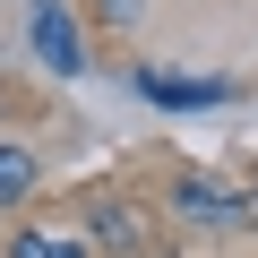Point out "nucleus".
<instances>
[{
	"label": "nucleus",
	"mask_w": 258,
	"mask_h": 258,
	"mask_svg": "<svg viewBox=\"0 0 258 258\" xmlns=\"http://www.w3.org/2000/svg\"><path fill=\"white\" fill-rule=\"evenodd\" d=\"M95 9H103L112 26H129V18H138V0H95Z\"/></svg>",
	"instance_id": "nucleus-7"
},
{
	"label": "nucleus",
	"mask_w": 258,
	"mask_h": 258,
	"mask_svg": "<svg viewBox=\"0 0 258 258\" xmlns=\"http://www.w3.org/2000/svg\"><path fill=\"white\" fill-rule=\"evenodd\" d=\"M249 215H258V198H249Z\"/></svg>",
	"instance_id": "nucleus-8"
},
{
	"label": "nucleus",
	"mask_w": 258,
	"mask_h": 258,
	"mask_svg": "<svg viewBox=\"0 0 258 258\" xmlns=\"http://www.w3.org/2000/svg\"><path fill=\"white\" fill-rule=\"evenodd\" d=\"M181 215H198V224H249V198H241L232 181L189 172V181H181Z\"/></svg>",
	"instance_id": "nucleus-2"
},
{
	"label": "nucleus",
	"mask_w": 258,
	"mask_h": 258,
	"mask_svg": "<svg viewBox=\"0 0 258 258\" xmlns=\"http://www.w3.org/2000/svg\"><path fill=\"white\" fill-rule=\"evenodd\" d=\"M9 258H86V241H60V232H18Z\"/></svg>",
	"instance_id": "nucleus-5"
},
{
	"label": "nucleus",
	"mask_w": 258,
	"mask_h": 258,
	"mask_svg": "<svg viewBox=\"0 0 258 258\" xmlns=\"http://www.w3.org/2000/svg\"><path fill=\"white\" fill-rule=\"evenodd\" d=\"M155 103H172V112H189V103H215L224 86H207V78H138Z\"/></svg>",
	"instance_id": "nucleus-3"
},
{
	"label": "nucleus",
	"mask_w": 258,
	"mask_h": 258,
	"mask_svg": "<svg viewBox=\"0 0 258 258\" xmlns=\"http://www.w3.org/2000/svg\"><path fill=\"white\" fill-rule=\"evenodd\" d=\"M26 189H35V155L0 147V207H9V198H26Z\"/></svg>",
	"instance_id": "nucleus-6"
},
{
	"label": "nucleus",
	"mask_w": 258,
	"mask_h": 258,
	"mask_svg": "<svg viewBox=\"0 0 258 258\" xmlns=\"http://www.w3.org/2000/svg\"><path fill=\"white\" fill-rule=\"evenodd\" d=\"M95 232H103L112 249H147V224L129 215V207H103V215H95Z\"/></svg>",
	"instance_id": "nucleus-4"
},
{
	"label": "nucleus",
	"mask_w": 258,
	"mask_h": 258,
	"mask_svg": "<svg viewBox=\"0 0 258 258\" xmlns=\"http://www.w3.org/2000/svg\"><path fill=\"white\" fill-rule=\"evenodd\" d=\"M26 43H35V60H43V69H60V78H78V69H86V52H78V18L60 9V0H43V9H35Z\"/></svg>",
	"instance_id": "nucleus-1"
}]
</instances>
